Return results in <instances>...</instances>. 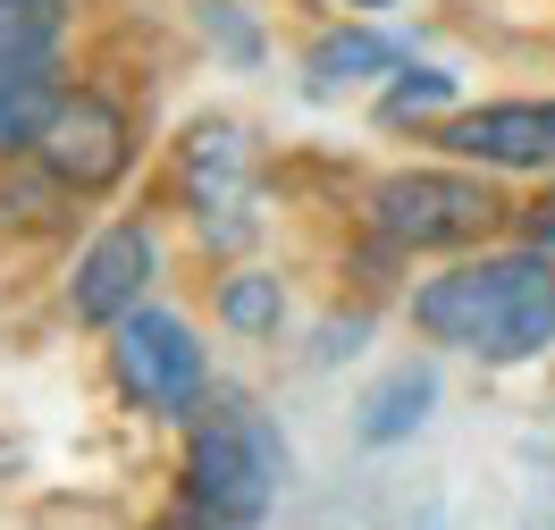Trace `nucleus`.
<instances>
[{
  "label": "nucleus",
  "mask_w": 555,
  "mask_h": 530,
  "mask_svg": "<svg viewBox=\"0 0 555 530\" xmlns=\"http://www.w3.org/2000/svg\"><path fill=\"white\" fill-rule=\"evenodd\" d=\"M413 328L429 346L480 353V362H530L539 346H555V261L539 245L463 261L413 295Z\"/></svg>",
  "instance_id": "nucleus-1"
},
{
  "label": "nucleus",
  "mask_w": 555,
  "mask_h": 530,
  "mask_svg": "<svg viewBox=\"0 0 555 530\" xmlns=\"http://www.w3.org/2000/svg\"><path fill=\"white\" fill-rule=\"evenodd\" d=\"M278 480H286V447L244 404H219L194 429V447H185V505H203V514H219V522H236V530H253L270 514Z\"/></svg>",
  "instance_id": "nucleus-2"
},
{
  "label": "nucleus",
  "mask_w": 555,
  "mask_h": 530,
  "mask_svg": "<svg viewBox=\"0 0 555 530\" xmlns=\"http://www.w3.org/2000/svg\"><path fill=\"white\" fill-rule=\"evenodd\" d=\"M371 219H379L387 245L404 253H454V245H480L488 228L505 219L496 185L488 177H463V169H396L371 194Z\"/></svg>",
  "instance_id": "nucleus-3"
},
{
  "label": "nucleus",
  "mask_w": 555,
  "mask_h": 530,
  "mask_svg": "<svg viewBox=\"0 0 555 530\" xmlns=\"http://www.w3.org/2000/svg\"><path fill=\"white\" fill-rule=\"evenodd\" d=\"M118 388L135 396L143 413H194L203 404V346L194 328L169 312H127L118 320V346H109Z\"/></svg>",
  "instance_id": "nucleus-4"
},
{
  "label": "nucleus",
  "mask_w": 555,
  "mask_h": 530,
  "mask_svg": "<svg viewBox=\"0 0 555 530\" xmlns=\"http://www.w3.org/2000/svg\"><path fill=\"white\" fill-rule=\"evenodd\" d=\"M42 169L60 177V185H76V194H102V185H118L127 177V160H135V135H127V109L102 102V93H68V102L51 109V127H42Z\"/></svg>",
  "instance_id": "nucleus-5"
},
{
  "label": "nucleus",
  "mask_w": 555,
  "mask_h": 530,
  "mask_svg": "<svg viewBox=\"0 0 555 530\" xmlns=\"http://www.w3.org/2000/svg\"><path fill=\"white\" fill-rule=\"evenodd\" d=\"M454 160L480 169H555V102H480L438 127Z\"/></svg>",
  "instance_id": "nucleus-6"
},
{
  "label": "nucleus",
  "mask_w": 555,
  "mask_h": 530,
  "mask_svg": "<svg viewBox=\"0 0 555 530\" xmlns=\"http://www.w3.org/2000/svg\"><path fill=\"white\" fill-rule=\"evenodd\" d=\"M143 286H152V236L143 228H102L85 245V261H76L68 303H76V320L118 328L127 312H143Z\"/></svg>",
  "instance_id": "nucleus-7"
},
{
  "label": "nucleus",
  "mask_w": 555,
  "mask_h": 530,
  "mask_svg": "<svg viewBox=\"0 0 555 530\" xmlns=\"http://www.w3.org/2000/svg\"><path fill=\"white\" fill-rule=\"evenodd\" d=\"M60 102L68 93H60L51 51H0V152H35Z\"/></svg>",
  "instance_id": "nucleus-8"
},
{
  "label": "nucleus",
  "mask_w": 555,
  "mask_h": 530,
  "mask_svg": "<svg viewBox=\"0 0 555 530\" xmlns=\"http://www.w3.org/2000/svg\"><path fill=\"white\" fill-rule=\"evenodd\" d=\"M429 396H438V379H429L421 362H396L379 388L362 396V438H371V447H396L404 429H421V404H429Z\"/></svg>",
  "instance_id": "nucleus-9"
},
{
  "label": "nucleus",
  "mask_w": 555,
  "mask_h": 530,
  "mask_svg": "<svg viewBox=\"0 0 555 530\" xmlns=\"http://www.w3.org/2000/svg\"><path fill=\"white\" fill-rule=\"evenodd\" d=\"M337 76H404V51L379 35H337L312 51V85H337Z\"/></svg>",
  "instance_id": "nucleus-10"
},
{
  "label": "nucleus",
  "mask_w": 555,
  "mask_h": 530,
  "mask_svg": "<svg viewBox=\"0 0 555 530\" xmlns=\"http://www.w3.org/2000/svg\"><path fill=\"white\" fill-rule=\"evenodd\" d=\"M68 26V0H0V51H51Z\"/></svg>",
  "instance_id": "nucleus-11"
},
{
  "label": "nucleus",
  "mask_w": 555,
  "mask_h": 530,
  "mask_svg": "<svg viewBox=\"0 0 555 530\" xmlns=\"http://www.w3.org/2000/svg\"><path fill=\"white\" fill-rule=\"evenodd\" d=\"M219 320L228 328H278V279H261V270L228 279L219 286Z\"/></svg>",
  "instance_id": "nucleus-12"
},
{
  "label": "nucleus",
  "mask_w": 555,
  "mask_h": 530,
  "mask_svg": "<svg viewBox=\"0 0 555 530\" xmlns=\"http://www.w3.org/2000/svg\"><path fill=\"white\" fill-rule=\"evenodd\" d=\"M454 93V76H438V68H404V85H396V93H387V127H404V118H413V109H429V102H447Z\"/></svg>",
  "instance_id": "nucleus-13"
},
{
  "label": "nucleus",
  "mask_w": 555,
  "mask_h": 530,
  "mask_svg": "<svg viewBox=\"0 0 555 530\" xmlns=\"http://www.w3.org/2000/svg\"><path fill=\"white\" fill-rule=\"evenodd\" d=\"M210 26L228 35V51H236V60H253V26H244V17L228 9V0H210Z\"/></svg>",
  "instance_id": "nucleus-14"
},
{
  "label": "nucleus",
  "mask_w": 555,
  "mask_h": 530,
  "mask_svg": "<svg viewBox=\"0 0 555 530\" xmlns=\"http://www.w3.org/2000/svg\"><path fill=\"white\" fill-rule=\"evenodd\" d=\"M160 530H236V522H219V514H203V505H185V496H177L169 514H160Z\"/></svg>",
  "instance_id": "nucleus-15"
},
{
  "label": "nucleus",
  "mask_w": 555,
  "mask_h": 530,
  "mask_svg": "<svg viewBox=\"0 0 555 530\" xmlns=\"http://www.w3.org/2000/svg\"><path fill=\"white\" fill-rule=\"evenodd\" d=\"M530 245H539V253H555V194L539 203V211H530Z\"/></svg>",
  "instance_id": "nucleus-16"
},
{
  "label": "nucleus",
  "mask_w": 555,
  "mask_h": 530,
  "mask_svg": "<svg viewBox=\"0 0 555 530\" xmlns=\"http://www.w3.org/2000/svg\"><path fill=\"white\" fill-rule=\"evenodd\" d=\"M346 9H387V0H346Z\"/></svg>",
  "instance_id": "nucleus-17"
}]
</instances>
